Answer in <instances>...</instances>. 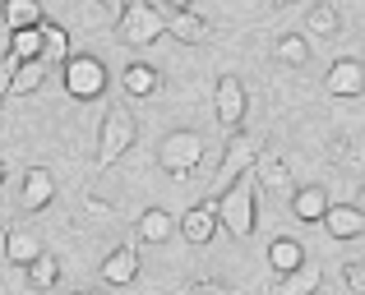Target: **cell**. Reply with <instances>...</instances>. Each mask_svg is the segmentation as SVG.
<instances>
[{
  "mask_svg": "<svg viewBox=\"0 0 365 295\" xmlns=\"http://www.w3.org/2000/svg\"><path fill=\"white\" fill-rule=\"evenodd\" d=\"M255 208H259V185L245 171L241 180H232V185L217 194L213 213H217V226H227L236 240H250V235H255Z\"/></svg>",
  "mask_w": 365,
  "mask_h": 295,
  "instance_id": "cell-1",
  "label": "cell"
},
{
  "mask_svg": "<svg viewBox=\"0 0 365 295\" xmlns=\"http://www.w3.org/2000/svg\"><path fill=\"white\" fill-rule=\"evenodd\" d=\"M162 33H167V18H162V9L148 5V0H130L116 18V37L125 46H153Z\"/></svg>",
  "mask_w": 365,
  "mask_h": 295,
  "instance_id": "cell-2",
  "label": "cell"
},
{
  "mask_svg": "<svg viewBox=\"0 0 365 295\" xmlns=\"http://www.w3.org/2000/svg\"><path fill=\"white\" fill-rule=\"evenodd\" d=\"M199 161H204V134H195V129H171L167 139L158 144V166L167 171V176H195Z\"/></svg>",
  "mask_w": 365,
  "mask_h": 295,
  "instance_id": "cell-3",
  "label": "cell"
},
{
  "mask_svg": "<svg viewBox=\"0 0 365 295\" xmlns=\"http://www.w3.org/2000/svg\"><path fill=\"white\" fill-rule=\"evenodd\" d=\"M134 134H139L134 116L125 107H111L107 116H102V129H98V166H116L125 152H130Z\"/></svg>",
  "mask_w": 365,
  "mask_h": 295,
  "instance_id": "cell-4",
  "label": "cell"
},
{
  "mask_svg": "<svg viewBox=\"0 0 365 295\" xmlns=\"http://www.w3.org/2000/svg\"><path fill=\"white\" fill-rule=\"evenodd\" d=\"M61 70H65L61 74L65 92H70L74 102H98L102 92H107V65H102L98 55H70Z\"/></svg>",
  "mask_w": 365,
  "mask_h": 295,
  "instance_id": "cell-5",
  "label": "cell"
},
{
  "mask_svg": "<svg viewBox=\"0 0 365 295\" xmlns=\"http://www.w3.org/2000/svg\"><path fill=\"white\" fill-rule=\"evenodd\" d=\"M213 111H217V125L222 129H241V120H245V111H250V92H245V83L236 79V74H222L217 79V88H213Z\"/></svg>",
  "mask_w": 365,
  "mask_h": 295,
  "instance_id": "cell-6",
  "label": "cell"
},
{
  "mask_svg": "<svg viewBox=\"0 0 365 295\" xmlns=\"http://www.w3.org/2000/svg\"><path fill=\"white\" fill-rule=\"evenodd\" d=\"M255 157H259V139H250L236 129L232 139H227V152H222V161H217V189H227L232 180H241L250 166H255Z\"/></svg>",
  "mask_w": 365,
  "mask_h": 295,
  "instance_id": "cell-7",
  "label": "cell"
},
{
  "mask_svg": "<svg viewBox=\"0 0 365 295\" xmlns=\"http://www.w3.org/2000/svg\"><path fill=\"white\" fill-rule=\"evenodd\" d=\"M51 198H56V176L46 166H28L24 185H19V208L24 213H42V208H51Z\"/></svg>",
  "mask_w": 365,
  "mask_h": 295,
  "instance_id": "cell-8",
  "label": "cell"
},
{
  "mask_svg": "<svg viewBox=\"0 0 365 295\" xmlns=\"http://www.w3.org/2000/svg\"><path fill=\"white\" fill-rule=\"evenodd\" d=\"M324 92L329 97H361L365 92V65L361 60H333L324 74Z\"/></svg>",
  "mask_w": 365,
  "mask_h": 295,
  "instance_id": "cell-9",
  "label": "cell"
},
{
  "mask_svg": "<svg viewBox=\"0 0 365 295\" xmlns=\"http://www.w3.org/2000/svg\"><path fill=\"white\" fill-rule=\"evenodd\" d=\"M324 291V268L314 259H305L301 268L282 272V277L273 281V295H319Z\"/></svg>",
  "mask_w": 365,
  "mask_h": 295,
  "instance_id": "cell-10",
  "label": "cell"
},
{
  "mask_svg": "<svg viewBox=\"0 0 365 295\" xmlns=\"http://www.w3.org/2000/svg\"><path fill=\"white\" fill-rule=\"evenodd\" d=\"M319 226L333 235V240H356L365 231V213L356 203H329V213L319 217Z\"/></svg>",
  "mask_w": 365,
  "mask_h": 295,
  "instance_id": "cell-11",
  "label": "cell"
},
{
  "mask_svg": "<svg viewBox=\"0 0 365 295\" xmlns=\"http://www.w3.org/2000/svg\"><path fill=\"white\" fill-rule=\"evenodd\" d=\"M139 277V250L134 245H116V250L102 259V281L107 286H130Z\"/></svg>",
  "mask_w": 365,
  "mask_h": 295,
  "instance_id": "cell-12",
  "label": "cell"
},
{
  "mask_svg": "<svg viewBox=\"0 0 365 295\" xmlns=\"http://www.w3.org/2000/svg\"><path fill=\"white\" fill-rule=\"evenodd\" d=\"M329 189L324 185H301L292 194V213H296V222H305V226H319V217L329 213Z\"/></svg>",
  "mask_w": 365,
  "mask_h": 295,
  "instance_id": "cell-13",
  "label": "cell"
},
{
  "mask_svg": "<svg viewBox=\"0 0 365 295\" xmlns=\"http://www.w3.org/2000/svg\"><path fill=\"white\" fill-rule=\"evenodd\" d=\"M167 33L176 37V42H185V46H204L208 37H213V28H208V18L195 14V9H176V14L167 18Z\"/></svg>",
  "mask_w": 365,
  "mask_h": 295,
  "instance_id": "cell-14",
  "label": "cell"
},
{
  "mask_svg": "<svg viewBox=\"0 0 365 295\" xmlns=\"http://www.w3.org/2000/svg\"><path fill=\"white\" fill-rule=\"evenodd\" d=\"M176 231L185 235L190 245H208L213 240V231H217V213H213V203H195L185 217L176 222Z\"/></svg>",
  "mask_w": 365,
  "mask_h": 295,
  "instance_id": "cell-15",
  "label": "cell"
},
{
  "mask_svg": "<svg viewBox=\"0 0 365 295\" xmlns=\"http://www.w3.org/2000/svg\"><path fill=\"white\" fill-rule=\"evenodd\" d=\"M250 176H255V185H268V189H277V194H287V189H292V171H287V161L277 157V152H264V148H259Z\"/></svg>",
  "mask_w": 365,
  "mask_h": 295,
  "instance_id": "cell-16",
  "label": "cell"
},
{
  "mask_svg": "<svg viewBox=\"0 0 365 295\" xmlns=\"http://www.w3.org/2000/svg\"><path fill=\"white\" fill-rule=\"evenodd\" d=\"M158 70H153V65H125V74H120V88H125V97L130 102H143V97H153V92H158Z\"/></svg>",
  "mask_w": 365,
  "mask_h": 295,
  "instance_id": "cell-17",
  "label": "cell"
},
{
  "mask_svg": "<svg viewBox=\"0 0 365 295\" xmlns=\"http://www.w3.org/2000/svg\"><path fill=\"white\" fill-rule=\"evenodd\" d=\"M37 254H42V240H37L33 231H24V226H9L5 231V259L14 263V268H28Z\"/></svg>",
  "mask_w": 365,
  "mask_h": 295,
  "instance_id": "cell-18",
  "label": "cell"
},
{
  "mask_svg": "<svg viewBox=\"0 0 365 295\" xmlns=\"http://www.w3.org/2000/svg\"><path fill=\"white\" fill-rule=\"evenodd\" d=\"M171 235H176V217H171L167 208H148V213H139V240L143 245H167Z\"/></svg>",
  "mask_w": 365,
  "mask_h": 295,
  "instance_id": "cell-19",
  "label": "cell"
},
{
  "mask_svg": "<svg viewBox=\"0 0 365 295\" xmlns=\"http://www.w3.org/2000/svg\"><path fill=\"white\" fill-rule=\"evenodd\" d=\"M37 33H42V65H65L70 60V33H65L61 23H51V18H42L37 23Z\"/></svg>",
  "mask_w": 365,
  "mask_h": 295,
  "instance_id": "cell-20",
  "label": "cell"
},
{
  "mask_svg": "<svg viewBox=\"0 0 365 295\" xmlns=\"http://www.w3.org/2000/svg\"><path fill=\"white\" fill-rule=\"evenodd\" d=\"M0 14H5V28L19 33V28H37L42 23V0H0Z\"/></svg>",
  "mask_w": 365,
  "mask_h": 295,
  "instance_id": "cell-21",
  "label": "cell"
},
{
  "mask_svg": "<svg viewBox=\"0 0 365 295\" xmlns=\"http://www.w3.org/2000/svg\"><path fill=\"white\" fill-rule=\"evenodd\" d=\"M268 263H273V272L282 277V272H292V268H301V263H305V245H301V240H287V235H277V240L268 245Z\"/></svg>",
  "mask_w": 365,
  "mask_h": 295,
  "instance_id": "cell-22",
  "label": "cell"
},
{
  "mask_svg": "<svg viewBox=\"0 0 365 295\" xmlns=\"http://www.w3.org/2000/svg\"><path fill=\"white\" fill-rule=\"evenodd\" d=\"M305 33L310 37H324V42H333V37L342 33V18H338V9L333 5H310V14H305Z\"/></svg>",
  "mask_w": 365,
  "mask_h": 295,
  "instance_id": "cell-23",
  "label": "cell"
},
{
  "mask_svg": "<svg viewBox=\"0 0 365 295\" xmlns=\"http://www.w3.org/2000/svg\"><path fill=\"white\" fill-rule=\"evenodd\" d=\"M42 83H46V65H42V60H24V65H19V70L5 79V88L14 92V97H28V92H37Z\"/></svg>",
  "mask_w": 365,
  "mask_h": 295,
  "instance_id": "cell-24",
  "label": "cell"
},
{
  "mask_svg": "<svg viewBox=\"0 0 365 295\" xmlns=\"http://www.w3.org/2000/svg\"><path fill=\"white\" fill-rule=\"evenodd\" d=\"M273 55L282 65H292V70H301V65L310 60V37H305V33H282L273 42Z\"/></svg>",
  "mask_w": 365,
  "mask_h": 295,
  "instance_id": "cell-25",
  "label": "cell"
},
{
  "mask_svg": "<svg viewBox=\"0 0 365 295\" xmlns=\"http://www.w3.org/2000/svg\"><path fill=\"white\" fill-rule=\"evenodd\" d=\"M9 55H14L19 65H24V60H42V33H37V28H19V33H9Z\"/></svg>",
  "mask_w": 365,
  "mask_h": 295,
  "instance_id": "cell-26",
  "label": "cell"
},
{
  "mask_svg": "<svg viewBox=\"0 0 365 295\" xmlns=\"http://www.w3.org/2000/svg\"><path fill=\"white\" fill-rule=\"evenodd\" d=\"M56 281H61V263H56L51 254H37V259L28 263V286L33 291H51Z\"/></svg>",
  "mask_w": 365,
  "mask_h": 295,
  "instance_id": "cell-27",
  "label": "cell"
},
{
  "mask_svg": "<svg viewBox=\"0 0 365 295\" xmlns=\"http://www.w3.org/2000/svg\"><path fill=\"white\" fill-rule=\"evenodd\" d=\"M83 213H88V217H93V222H102V226H107V222H111V217H116V208H111V203H102V198H98V194H88V203H83Z\"/></svg>",
  "mask_w": 365,
  "mask_h": 295,
  "instance_id": "cell-28",
  "label": "cell"
},
{
  "mask_svg": "<svg viewBox=\"0 0 365 295\" xmlns=\"http://www.w3.org/2000/svg\"><path fill=\"white\" fill-rule=\"evenodd\" d=\"M342 281H347L351 295H365V263H347V268H342Z\"/></svg>",
  "mask_w": 365,
  "mask_h": 295,
  "instance_id": "cell-29",
  "label": "cell"
},
{
  "mask_svg": "<svg viewBox=\"0 0 365 295\" xmlns=\"http://www.w3.org/2000/svg\"><path fill=\"white\" fill-rule=\"evenodd\" d=\"M185 295H232V291H227L222 281H208V277H204V281H190Z\"/></svg>",
  "mask_w": 365,
  "mask_h": 295,
  "instance_id": "cell-30",
  "label": "cell"
},
{
  "mask_svg": "<svg viewBox=\"0 0 365 295\" xmlns=\"http://www.w3.org/2000/svg\"><path fill=\"white\" fill-rule=\"evenodd\" d=\"M14 70H19V60H14V55H5V60H0V79H9Z\"/></svg>",
  "mask_w": 365,
  "mask_h": 295,
  "instance_id": "cell-31",
  "label": "cell"
},
{
  "mask_svg": "<svg viewBox=\"0 0 365 295\" xmlns=\"http://www.w3.org/2000/svg\"><path fill=\"white\" fill-rule=\"evenodd\" d=\"M98 5H102V9H125L130 0H98Z\"/></svg>",
  "mask_w": 365,
  "mask_h": 295,
  "instance_id": "cell-32",
  "label": "cell"
},
{
  "mask_svg": "<svg viewBox=\"0 0 365 295\" xmlns=\"http://www.w3.org/2000/svg\"><path fill=\"white\" fill-rule=\"evenodd\" d=\"M167 5H171V14H176V9H190L195 0H167Z\"/></svg>",
  "mask_w": 365,
  "mask_h": 295,
  "instance_id": "cell-33",
  "label": "cell"
},
{
  "mask_svg": "<svg viewBox=\"0 0 365 295\" xmlns=\"http://www.w3.org/2000/svg\"><path fill=\"white\" fill-rule=\"evenodd\" d=\"M282 5H292V0H264V9H282Z\"/></svg>",
  "mask_w": 365,
  "mask_h": 295,
  "instance_id": "cell-34",
  "label": "cell"
},
{
  "mask_svg": "<svg viewBox=\"0 0 365 295\" xmlns=\"http://www.w3.org/2000/svg\"><path fill=\"white\" fill-rule=\"evenodd\" d=\"M5 97H9V88H5V79H0V107H5Z\"/></svg>",
  "mask_w": 365,
  "mask_h": 295,
  "instance_id": "cell-35",
  "label": "cell"
},
{
  "mask_svg": "<svg viewBox=\"0 0 365 295\" xmlns=\"http://www.w3.org/2000/svg\"><path fill=\"white\" fill-rule=\"evenodd\" d=\"M356 208H361V213H365V185H361V203H356Z\"/></svg>",
  "mask_w": 365,
  "mask_h": 295,
  "instance_id": "cell-36",
  "label": "cell"
},
{
  "mask_svg": "<svg viewBox=\"0 0 365 295\" xmlns=\"http://www.w3.org/2000/svg\"><path fill=\"white\" fill-rule=\"evenodd\" d=\"M0 185H5V161H0Z\"/></svg>",
  "mask_w": 365,
  "mask_h": 295,
  "instance_id": "cell-37",
  "label": "cell"
},
{
  "mask_svg": "<svg viewBox=\"0 0 365 295\" xmlns=\"http://www.w3.org/2000/svg\"><path fill=\"white\" fill-rule=\"evenodd\" d=\"M79 295H98V291H79Z\"/></svg>",
  "mask_w": 365,
  "mask_h": 295,
  "instance_id": "cell-38",
  "label": "cell"
}]
</instances>
